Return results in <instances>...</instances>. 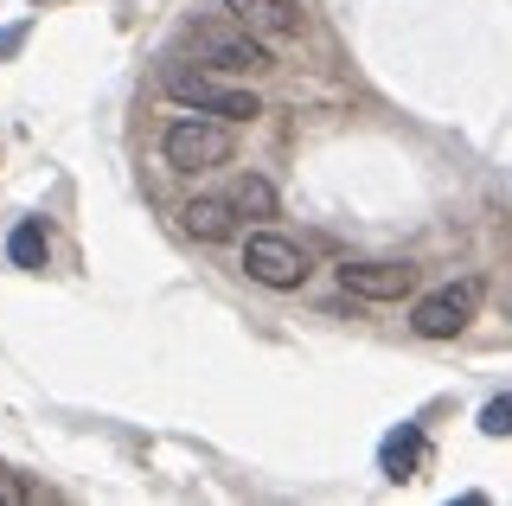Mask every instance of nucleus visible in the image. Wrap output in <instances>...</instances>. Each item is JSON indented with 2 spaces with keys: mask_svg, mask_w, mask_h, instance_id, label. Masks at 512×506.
I'll list each match as a JSON object with an SVG mask.
<instances>
[{
  "mask_svg": "<svg viewBox=\"0 0 512 506\" xmlns=\"http://www.w3.org/2000/svg\"><path fill=\"white\" fill-rule=\"evenodd\" d=\"M192 52L205 58V65H218V71H231V77H256V71H269L276 58H269V45L263 33H250L244 20L237 26H192Z\"/></svg>",
  "mask_w": 512,
  "mask_h": 506,
  "instance_id": "20e7f679",
  "label": "nucleus"
},
{
  "mask_svg": "<svg viewBox=\"0 0 512 506\" xmlns=\"http://www.w3.org/2000/svg\"><path fill=\"white\" fill-rule=\"evenodd\" d=\"M423 462H429V436L416 430V423H397V430L384 436V449H378V468L391 474V481H410Z\"/></svg>",
  "mask_w": 512,
  "mask_h": 506,
  "instance_id": "1a4fd4ad",
  "label": "nucleus"
},
{
  "mask_svg": "<svg viewBox=\"0 0 512 506\" xmlns=\"http://www.w3.org/2000/svg\"><path fill=\"white\" fill-rule=\"evenodd\" d=\"M20 45H26V20H20V26H7V33H0V58H13V52H20Z\"/></svg>",
  "mask_w": 512,
  "mask_h": 506,
  "instance_id": "4468645a",
  "label": "nucleus"
},
{
  "mask_svg": "<svg viewBox=\"0 0 512 506\" xmlns=\"http://www.w3.org/2000/svg\"><path fill=\"white\" fill-rule=\"evenodd\" d=\"M237 218H244V212H237L231 193H199V199L180 212V225H186L192 237H205V244H224V237L237 231Z\"/></svg>",
  "mask_w": 512,
  "mask_h": 506,
  "instance_id": "6e6552de",
  "label": "nucleus"
},
{
  "mask_svg": "<svg viewBox=\"0 0 512 506\" xmlns=\"http://www.w3.org/2000/svg\"><path fill=\"white\" fill-rule=\"evenodd\" d=\"M224 193L237 199V212H244V218H276V186H269L263 173H237Z\"/></svg>",
  "mask_w": 512,
  "mask_h": 506,
  "instance_id": "9d476101",
  "label": "nucleus"
},
{
  "mask_svg": "<svg viewBox=\"0 0 512 506\" xmlns=\"http://www.w3.org/2000/svg\"><path fill=\"white\" fill-rule=\"evenodd\" d=\"M340 289L352 302H404L416 295V270L410 263H340Z\"/></svg>",
  "mask_w": 512,
  "mask_h": 506,
  "instance_id": "423d86ee",
  "label": "nucleus"
},
{
  "mask_svg": "<svg viewBox=\"0 0 512 506\" xmlns=\"http://www.w3.org/2000/svg\"><path fill=\"white\" fill-rule=\"evenodd\" d=\"M0 500H45V487H39V481H20V474L0 468Z\"/></svg>",
  "mask_w": 512,
  "mask_h": 506,
  "instance_id": "ddd939ff",
  "label": "nucleus"
},
{
  "mask_svg": "<svg viewBox=\"0 0 512 506\" xmlns=\"http://www.w3.org/2000/svg\"><path fill=\"white\" fill-rule=\"evenodd\" d=\"M244 276L263 289H301L308 282V250L282 231H250L244 237Z\"/></svg>",
  "mask_w": 512,
  "mask_h": 506,
  "instance_id": "39448f33",
  "label": "nucleus"
},
{
  "mask_svg": "<svg viewBox=\"0 0 512 506\" xmlns=\"http://www.w3.org/2000/svg\"><path fill=\"white\" fill-rule=\"evenodd\" d=\"M480 430H487V436H512V398H493L487 410H480Z\"/></svg>",
  "mask_w": 512,
  "mask_h": 506,
  "instance_id": "f8f14e48",
  "label": "nucleus"
},
{
  "mask_svg": "<svg viewBox=\"0 0 512 506\" xmlns=\"http://www.w3.org/2000/svg\"><path fill=\"white\" fill-rule=\"evenodd\" d=\"M480 295H487V282H480V276H455V282H442V289L416 295V308H410V327H416L423 340H455L461 327L474 321Z\"/></svg>",
  "mask_w": 512,
  "mask_h": 506,
  "instance_id": "7ed1b4c3",
  "label": "nucleus"
},
{
  "mask_svg": "<svg viewBox=\"0 0 512 506\" xmlns=\"http://www.w3.org/2000/svg\"><path fill=\"white\" fill-rule=\"evenodd\" d=\"M224 7L263 39H295L301 33V0H224Z\"/></svg>",
  "mask_w": 512,
  "mask_h": 506,
  "instance_id": "0eeeda50",
  "label": "nucleus"
},
{
  "mask_svg": "<svg viewBox=\"0 0 512 506\" xmlns=\"http://www.w3.org/2000/svg\"><path fill=\"white\" fill-rule=\"evenodd\" d=\"M7 257L20 263V270H45V257H52V244H45V231H39V225L26 218V225H13V237H7Z\"/></svg>",
  "mask_w": 512,
  "mask_h": 506,
  "instance_id": "9b49d317",
  "label": "nucleus"
},
{
  "mask_svg": "<svg viewBox=\"0 0 512 506\" xmlns=\"http://www.w3.org/2000/svg\"><path fill=\"white\" fill-rule=\"evenodd\" d=\"M167 97L180 109H199V116H224V122H256L263 103H256L250 84H231V71H167Z\"/></svg>",
  "mask_w": 512,
  "mask_h": 506,
  "instance_id": "f03ea898",
  "label": "nucleus"
},
{
  "mask_svg": "<svg viewBox=\"0 0 512 506\" xmlns=\"http://www.w3.org/2000/svg\"><path fill=\"white\" fill-rule=\"evenodd\" d=\"M160 154H167L173 173H212V167H231L237 135H231V122H224V116H199V109H192V116H180L167 129Z\"/></svg>",
  "mask_w": 512,
  "mask_h": 506,
  "instance_id": "f257e3e1",
  "label": "nucleus"
}]
</instances>
